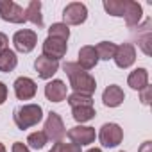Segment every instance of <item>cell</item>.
Segmentation results:
<instances>
[{"label":"cell","mask_w":152,"mask_h":152,"mask_svg":"<svg viewBox=\"0 0 152 152\" xmlns=\"http://www.w3.org/2000/svg\"><path fill=\"white\" fill-rule=\"evenodd\" d=\"M63 70H64V73L68 75L70 86L73 88L75 93H84V95H93V93H95V90H97L95 79L91 77L86 70H83L77 63L66 61V63L63 64Z\"/></svg>","instance_id":"obj_1"},{"label":"cell","mask_w":152,"mask_h":152,"mask_svg":"<svg viewBox=\"0 0 152 152\" xmlns=\"http://www.w3.org/2000/svg\"><path fill=\"white\" fill-rule=\"evenodd\" d=\"M13 118H15L16 127L23 131V129H29V127H32V125L41 122L43 109L38 104H25V106H20V107L15 109Z\"/></svg>","instance_id":"obj_2"},{"label":"cell","mask_w":152,"mask_h":152,"mask_svg":"<svg viewBox=\"0 0 152 152\" xmlns=\"http://www.w3.org/2000/svg\"><path fill=\"white\" fill-rule=\"evenodd\" d=\"M0 18L11 23H23L25 22V9L15 4L13 0H0Z\"/></svg>","instance_id":"obj_3"},{"label":"cell","mask_w":152,"mask_h":152,"mask_svg":"<svg viewBox=\"0 0 152 152\" xmlns=\"http://www.w3.org/2000/svg\"><path fill=\"white\" fill-rule=\"evenodd\" d=\"M88 18V9L81 2H72L64 7L63 11V20L64 25H81Z\"/></svg>","instance_id":"obj_4"},{"label":"cell","mask_w":152,"mask_h":152,"mask_svg":"<svg viewBox=\"0 0 152 152\" xmlns=\"http://www.w3.org/2000/svg\"><path fill=\"white\" fill-rule=\"evenodd\" d=\"M43 132H45L47 138L52 140V141H61V140L64 138L66 129H64V124H63V120H61V116H59L57 113H54V111L48 113L47 122H45V131H43Z\"/></svg>","instance_id":"obj_5"},{"label":"cell","mask_w":152,"mask_h":152,"mask_svg":"<svg viewBox=\"0 0 152 152\" xmlns=\"http://www.w3.org/2000/svg\"><path fill=\"white\" fill-rule=\"evenodd\" d=\"M99 140L104 147H116L124 140V131L116 124H104L99 132Z\"/></svg>","instance_id":"obj_6"},{"label":"cell","mask_w":152,"mask_h":152,"mask_svg":"<svg viewBox=\"0 0 152 152\" xmlns=\"http://www.w3.org/2000/svg\"><path fill=\"white\" fill-rule=\"evenodd\" d=\"M13 43H15V48L18 52H23V54H29L36 43H38V34L34 31H29V29H22L18 32H15L13 36Z\"/></svg>","instance_id":"obj_7"},{"label":"cell","mask_w":152,"mask_h":152,"mask_svg":"<svg viewBox=\"0 0 152 152\" xmlns=\"http://www.w3.org/2000/svg\"><path fill=\"white\" fill-rule=\"evenodd\" d=\"M66 50H68L66 41L57 39V38H47L45 43H43V56L48 57V59H54V61L64 57Z\"/></svg>","instance_id":"obj_8"},{"label":"cell","mask_w":152,"mask_h":152,"mask_svg":"<svg viewBox=\"0 0 152 152\" xmlns=\"http://www.w3.org/2000/svg\"><path fill=\"white\" fill-rule=\"evenodd\" d=\"M68 138L72 140V143L75 145H90L95 141V129L93 127H84V125H77V127H72L68 131Z\"/></svg>","instance_id":"obj_9"},{"label":"cell","mask_w":152,"mask_h":152,"mask_svg":"<svg viewBox=\"0 0 152 152\" xmlns=\"http://www.w3.org/2000/svg\"><path fill=\"white\" fill-rule=\"evenodd\" d=\"M115 63L118 68H129L134 59H136V48L131 43H122L120 47H116V54H115Z\"/></svg>","instance_id":"obj_10"},{"label":"cell","mask_w":152,"mask_h":152,"mask_svg":"<svg viewBox=\"0 0 152 152\" xmlns=\"http://www.w3.org/2000/svg\"><path fill=\"white\" fill-rule=\"evenodd\" d=\"M36 83L29 77H18L15 81V93L20 100H31L36 95Z\"/></svg>","instance_id":"obj_11"},{"label":"cell","mask_w":152,"mask_h":152,"mask_svg":"<svg viewBox=\"0 0 152 152\" xmlns=\"http://www.w3.org/2000/svg\"><path fill=\"white\" fill-rule=\"evenodd\" d=\"M34 68H36V72H38V75L41 79H50L52 75L59 70V63L54 61V59H48L45 56H39L34 61Z\"/></svg>","instance_id":"obj_12"},{"label":"cell","mask_w":152,"mask_h":152,"mask_svg":"<svg viewBox=\"0 0 152 152\" xmlns=\"http://www.w3.org/2000/svg\"><path fill=\"white\" fill-rule=\"evenodd\" d=\"M66 93H68V86L59 79H56L45 86V95L50 102H63L66 99Z\"/></svg>","instance_id":"obj_13"},{"label":"cell","mask_w":152,"mask_h":152,"mask_svg":"<svg viewBox=\"0 0 152 152\" xmlns=\"http://www.w3.org/2000/svg\"><path fill=\"white\" fill-rule=\"evenodd\" d=\"M141 6L138 2H132V0H125V9H124V18L129 29L136 27L141 20Z\"/></svg>","instance_id":"obj_14"},{"label":"cell","mask_w":152,"mask_h":152,"mask_svg":"<svg viewBox=\"0 0 152 152\" xmlns=\"http://www.w3.org/2000/svg\"><path fill=\"white\" fill-rule=\"evenodd\" d=\"M97 63H99V56H97L95 47L86 45V47H83V48L79 50V63H77V64H79L83 70H91V68L97 66Z\"/></svg>","instance_id":"obj_15"},{"label":"cell","mask_w":152,"mask_h":152,"mask_svg":"<svg viewBox=\"0 0 152 152\" xmlns=\"http://www.w3.org/2000/svg\"><path fill=\"white\" fill-rule=\"evenodd\" d=\"M124 99H125V95H124L122 88L116 86V84L107 86V88L104 90V93H102V102H104V106H107V107H116V106H120V104L124 102Z\"/></svg>","instance_id":"obj_16"},{"label":"cell","mask_w":152,"mask_h":152,"mask_svg":"<svg viewBox=\"0 0 152 152\" xmlns=\"http://www.w3.org/2000/svg\"><path fill=\"white\" fill-rule=\"evenodd\" d=\"M25 22H32L36 27H43V16H41V2L39 0H31L25 9Z\"/></svg>","instance_id":"obj_17"},{"label":"cell","mask_w":152,"mask_h":152,"mask_svg":"<svg viewBox=\"0 0 152 152\" xmlns=\"http://www.w3.org/2000/svg\"><path fill=\"white\" fill-rule=\"evenodd\" d=\"M127 84L132 88V90H143L145 86H148V72L145 68H138L134 72H131L129 79H127Z\"/></svg>","instance_id":"obj_18"},{"label":"cell","mask_w":152,"mask_h":152,"mask_svg":"<svg viewBox=\"0 0 152 152\" xmlns=\"http://www.w3.org/2000/svg\"><path fill=\"white\" fill-rule=\"evenodd\" d=\"M16 64H18V57L13 50L6 48L0 52V72H4V73L13 72L16 68Z\"/></svg>","instance_id":"obj_19"},{"label":"cell","mask_w":152,"mask_h":152,"mask_svg":"<svg viewBox=\"0 0 152 152\" xmlns=\"http://www.w3.org/2000/svg\"><path fill=\"white\" fill-rule=\"evenodd\" d=\"M150 25H152V20H150V18L145 20L143 27H140L143 32H141V36H138V43H140L141 50H143L147 56H150Z\"/></svg>","instance_id":"obj_20"},{"label":"cell","mask_w":152,"mask_h":152,"mask_svg":"<svg viewBox=\"0 0 152 152\" xmlns=\"http://www.w3.org/2000/svg\"><path fill=\"white\" fill-rule=\"evenodd\" d=\"M95 50H97L99 59L109 61V59H113V57H115V54H116V45H115V43H111V41H100V43L95 47Z\"/></svg>","instance_id":"obj_21"},{"label":"cell","mask_w":152,"mask_h":152,"mask_svg":"<svg viewBox=\"0 0 152 152\" xmlns=\"http://www.w3.org/2000/svg\"><path fill=\"white\" fill-rule=\"evenodd\" d=\"M72 116L83 124L95 116V109H93V106H77V107H72Z\"/></svg>","instance_id":"obj_22"},{"label":"cell","mask_w":152,"mask_h":152,"mask_svg":"<svg viewBox=\"0 0 152 152\" xmlns=\"http://www.w3.org/2000/svg\"><path fill=\"white\" fill-rule=\"evenodd\" d=\"M48 38H57V39L68 41V38H70L68 25H64V23H52L50 29H48Z\"/></svg>","instance_id":"obj_23"},{"label":"cell","mask_w":152,"mask_h":152,"mask_svg":"<svg viewBox=\"0 0 152 152\" xmlns=\"http://www.w3.org/2000/svg\"><path fill=\"white\" fill-rule=\"evenodd\" d=\"M104 9L109 15H113V16H124L125 0H106V2H104Z\"/></svg>","instance_id":"obj_24"},{"label":"cell","mask_w":152,"mask_h":152,"mask_svg":"<svg viewBox=\"0 0 152 152\" xmlns=\"http://www.w3.org/2000/svg\"><path fill=\"white\" fill-rule=\"evenodd\" d=\"M68 104L72 107H77V106H93V99L91 95H84V93H72L68 97Z\"/></svg>","instance_id":"obj_25"},{"label":"cell","mask_w":152,"mask_h":152,"mask_svg":"<svg viewBox=\"0 0 152 152\" xmlns=\"http://www.w3.org/2000/svg\"><path fill=\"white\" fill-rule=\"evenodd\" d=\"M47 141H48V138H47V134H45L43 131H36V132L29 134V138H27V143H29L32 148H36V150L43 148V147L47 145Z\"/></svg>","instance_id":"obj_26"},{"label":"cell","mask_w":152,"mask_h":152,"mask_svg":"<svg viewBox=\"0 0 152 152\" xmlns=\"http://www.w3.org/2000/svg\"><path fill=\"white\" fill-rule=\"evenodd\" d=\"M59 152H81V147L75 143H63L59 145Z\"/></svg>","instance_id":"obj_27"},{"label":"cell","mask_w":152,"mask_h":152,"mask_svg":"<svg viewBox=\"0 0 152 152\" xmlns=\"http://www.w3.org/2000/svg\"><path fill=\"white\" fill-rule=\"evenodd\" d=\"M141 91V95H140V100H141V104H145V106H148L150 104V95H152V90H150V86H145L143 90H140Z\"/></svg>","instance_id":"obj_28"},{"label":"cell","mask_w":152,"mask_h":152,"mask_svg":"<svg viewBox=\"0 0 152 152\" xmlns=\"http://www.w3.org/2000/svg\"><path fill=\"white\" fill-rule=\"evenodd\" d=\"M6 100H7V86L0 83V104H4Z\"/></svg>","instance_id":"obj_29"},{"label":"cell","mask_w":152,"mask_h":152,"mask_svg":"<svg viewBox=\"0 0 152 152\" xmlns=\"http://www.w3.org/2000/svg\"><path fill=\"white\" fill-rule=\"evenodd\" d=\"M13 152H29V148L22 141H16V143H13Z\"/></svg>","instance_id":"obj_30"},{"label":"cell","mask_w":152,"mask_h":152,"mask_svg":"<svg viewBox=\"0 0 152 152\" xmlns=\"http://www.w3.org/2000/svg\"><path fill=\"white\" fill-rule=\"evenodd\" d=\"M7 43H9L7 36H6V34H2V32H0V52H2V50H6V48H7Z\"/></svg>","instance_id":"obj_31"},{"label":"cell","mask_w":152,"mask_h":152,"mask_svg":"<svg viewBox=\"0 0 152 152\" xmlns=\"http://www.w3.org/2000/svg\"><path fill=\"white\" fill-rule=\"evenodd\" d=\"M138 152H152V143H150V141H145V143L140 147Z\"/></svg>","instance_id":"obj_32"},{"label":"cell","mask_w":152,"mask_h":152,"mask_svg":"<svg viewBox=\"0 0 152 152\" xmlns=\"http://www.w3.org/2000/svg\"><path fill=\"white\" fill-rule=\"evenodd\" d=\"M88 152H102V150H100V148H90Z\"/></svg>","instance_id":"obj_33"},{"label":"cell","mask_w":152,"mask_h":152,"mask_svg":"<svg viewBox=\"0 0 152 152\" xmlns=\"http://www.w3.org/2000/svg\"><path fill=\"white\" fill-rule=\"evenodd\" d=\"M0 152H6V147H4L2 143H0Z\"/></svg>","instance_id":"obj_34"}]
</instances>
